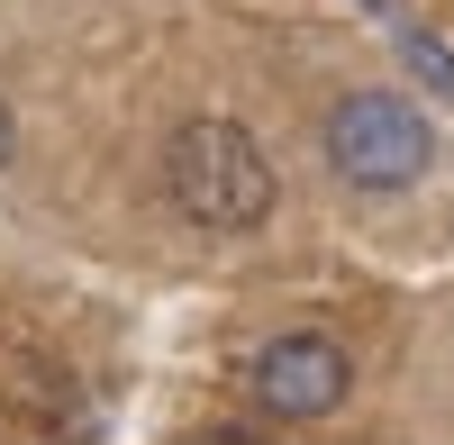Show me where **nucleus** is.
I'll list each match as a JSON object with an SVG mask.
<instances>
[{
	"instance_id": "f257e3e1",
	"label": "nucleus",
	"mask_w": 454,
	"mask_h": 445,
	"mask_svg": "<svg viewBox=\"0 0 454 445\" xmlns=\"http://www.w3.org/2000/svg\"><path fill=\"white\" fill-rule=\"evenodd\" d=\"M164 191L200 228H254V218H273V164L237 119H192L164 155Z\"/></svg>"
},
{
	"instance_id": "f03ea898",
	"label": "nucleus",
	"mask_w": 454,
	"mask_h": 445,
	"mask_svg": "<svg viewBox=\"0 0 454 445\" xmlns=\"http://www.w3.org/2000/svg\"><path fill=\"white\" fill-rule=\"evenodd\" d=\"M427 155H436V137H427V119H419L409 100H391V91L336 100V119H327V164L346 173V182H364V191H400V182L427 173Z\"/></svg>"
},
{
	"instance_id": "7ed1b4c3",
	"label": "nucleus",
	"mask_w": 454,
	"mask_h": 445,
	"mask_svg": "<svg viewBox=\"0 0 454 445\" xmlns=\"http://www.w3.org/2000/svg\"><path fill=\"white\" fill-rule=\"evenodd\" d=\"M346 382H355V363H346L336 337H318V327L273 337L254 355V373H246V391H254L263 418H327L336 400H346Z\"/></svg>"
},
{
	"instance_id": "20e7f679",
	"label": "nucleus",
	"mask_w": 454,
	"mask_h": 445,
	"mask_svg": "<svg viewBox=\"0 0 454 445\" xmlns=\"http://www.w3.org/2000/svg\"><path fill=\"white\" fill-rule=\"evenodd\" d=\"M400 55H409V73H419L436 100H454V55L436 46V36H419V27H409V36H400Z\"/></svg>"
},
{
	"instance_id": "39448f33",
	"label": "nucleus",
	"mask_w": 454,
	"mask_h": 445,
	"mask_svg": "<svg viewBox=\"0 0 454 445\" xmlns=\"http://www.w3.org/2000/svg\"><path fill=\"white\" fill-rule=\"evenodd\" d=\"M200 445H273V436H254V427H209Z\"/></svg>"
},
{
	"instance_id": "423d86ee",
	"label": "nucleus",
	"mask_w": 454,
	"mask_h": 445,
	"mask_svg": "<svg viewBox=\"0 0 454 445\" xmlns=\"http://www.w3.org/2000/svg\"><path fill=\"white\" fill-rule=\"evenodd\" d=\"M19 155V128H10V109H0V164H10Z\"/></svg>"
}]
</instances>
